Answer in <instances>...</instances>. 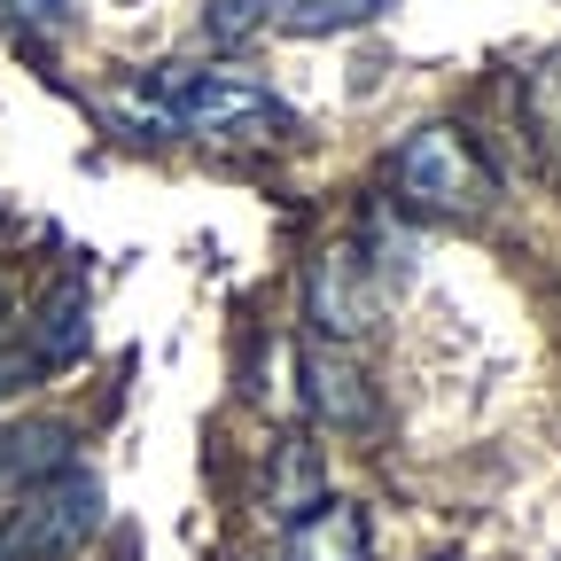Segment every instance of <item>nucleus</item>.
<instances>
[{"label":"nucleus","instance_id":"2eb2a0df","mask_svg":"<svg viewBox=\"0 0 561 561\" xmlns=\"http://www.w3.org/2000/svg\"><path fill=\"white\" fill-rule=\"evenodd\" d=\"M0 561H9V546H0Z\"/></svg>","mask_w":561,"mask_h":561},{"label":"nucleus","instance_id":"1a4fd4ad","mask_svg":"<svg viewBox=\"0 0 561 561\" xmlns=\"http://www.w3.org/2000/svg\"><path fill=\"white\" fill-rule=\"evenodd\" d=\"M32 351H39V359H79V351H87V280H55V289H47Z\"/></svg>","mask_w":561,"mask_h":561},{"label":"nucleus","instance_id":"f8f14e48","mask_svg":"<svg viewBox=\"0 0 561 561\" xmlns=\"http://www.w3.org/2000/svg\"><path fill=\"white\" fill-rule=\"evenodd\" d=\"M257 24H265V0H210V16H203V32H210V39H227V47L250 39Z\"/></svg>","mask_w":561,"mask_h":561},{"label":"nucleus","instance_id":"9d476101","mask_svg":"<svg viewBox=\"0 0 561 561\" xmlns=\"http://www.w3.org/2000/svg\"><path fill=\"white\" fill-rule=\"evenodd\" d=\"M328 491H320V453L305 437H280V476H273V515L280 523H297L305 507H320Z\"/></svg>","mask_w":561,"mask_h":561},{"label":"nucleus","instance_id":"9b49d317","mask_svg":"<svg viewBox=\"0 0 561 561\" xmlns=\"http://www.w3.org/2000/svg\"><path fill=\"white\" fill-rule=\"evenodd\" d=\"M523 110H530V133H538V149H546L553 180H561V55H546V62L530 70V87H523Z\"/></svg>","mask_w":561,"mask_h":561},{"label":"nucleus","instance_id":"7ed1b4c3","mask_svg":"<svg viewBox=\"0 0 561 561\" xmlns=\"http://www.w3.org/2000/svg\"><path fill=\"white\" fill-rule=\"evenodd\" d=\"M398 195L421 210H476L491 195V172L476 164V149L453 125H421L398 149Z\"/></svg>","mask_w":561,"mask_h":561},{"label":"nucleus","instance_id":"f03ea898","mask_svg":"<svg viewBox=\"0 0 561 561\" xmlns=\"http://www.w3.org/2000/svg\"><path fill=\"white\" fill-rule=\"evenodd\" d=\"M94 530H102V476L62 468L16 500V515L0 523V546H9V561H70Z\"/></svg>","mask_w":561,"mask_h":561},{"label":"nucleus","instance_id":"20e7f679","mask_svg":"<svg viewBox=\"0 0 561 561\" xmlns=\"http://www.w3.org/2000/svg\"><path fill=\"white\" fill-rule=\"evenodd\" d=\"M305 297H312V320L328 328V335H367L375 328V312H382V289L367 280V257L351 250V242H335L320 265H312V280H305Z\"/></svg>","mask_w":561,"mask_h":561},{"label":"nucleus","instance_id":"39448f33","mask_svg":"<svg viewBox=\"0 0 561 561\" xmlns=\"http://www.w3.org/2000/svg\"><path fill=\"white\" fill-rule=\"evenodd\" d=\"M297 375H305V398H312L320 421H335V430H367V421H375V390H367V375L351 367L343 351L305 343L297 351Z\"/></svg>","mask_w":561,"mask_h":561},{"label":"nucleus","instance_id":"6e6552de","mask_svg":"<svg viewBox=\"0 0 561 561\" xmlns=\"http://www.w3.org/2000/svg\"><path fill=\"white\" fill-rule=\"evenodd\" d=\"M398 0H265V24L297 32V39H320V32H351V24H375L390 16Z\"/></svg>","mask_w":561,"mask_h":561},{"label":"nucleus","instance_id":"ddd939ff","mask_svg":"<svg viewBox=\"0 0 561 561\" xmlns=\"http://www.w3.org/2000/svg\"><path fill=\"white\" fill-rule=\"evenodd\" d=\"M0 16H9V24H62L70 0H0Z\"/></svg>","mask_w":561,"mask_h":561},{"label":"nucleus","instance_id":"4468645a","mask_svg":"<svg viewBox=\"0 0 561 561\" xmlns=\"http://www.w3.org/2000/svg\"><path fill=\"white\" fill-rule=\"evenodd\" d=\"M16 375H24V359H0V390H9Z\"/></svg>","mask_w":561,"mask_h":561},{"label":"nucleus","instance_id":"423d86ee","mask_svg":"<svg viewBox=\"0 0 561 561\" xmlns=\"http://www.w3.org/2000/svg\"><path fill=\"white\" fill-rule=\"evenodd\" d=\"M280 561H375V538H367V507L359 500H320L289 523V546Z\"/></svg>","mask_w":561,"mask_h":561},{"label":"nucleus","instance_id":"f257e3e1","mask_svg":"<svg viewBox=\"0 0 561 561\" xmlns=\"http://www.w3.org/2000/svg\"><path fill=\"white\" fill-rule=\"evenodd\" d=\"M157 94H164V117L180 133H203V140H289L297 133V110L280 94H265L257 79H234V70L164 62Z\"/></svg>","mask_w":561,"mask_h":561},{"label":"nucleus","instance_id":"0eeeda50","mask_svg":"<svg viewBox=\"0 0 561 561\" xmlns=\"http://www.w3.org/2000/svg\"><path fill=\"white\" fill-rule=\"evenodd\" d=\"M70 421H16V430H0V476L9 483H47V476H62V468H79L70 460Z\"/></svg>","mask_w":561,"mask_h":561}]
</instances>
